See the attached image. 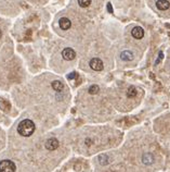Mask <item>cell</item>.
<instances>
[{"instance_id": "1", "label": "cell", "mask_w": 170, "mask_h": 172, "mask_svg": "<svg viewBox=\"0 0 170 172\" xmlns=\"http://www.w3.org/2000/svg\"><path fill=\"white\" fill-rule=\"evenodd\" d=\"M36 130V125L33 121L29 119H25V120L21 121L18 123V132L20 135L24 136V137H28V136L33 135V133Z\"/></svg>"}, {"instance_id": "2", "label": "cell", "mask_w": 170, "mask_h": 172, "mask_svg": "<svg viewBox=\"0 0 170 172\" xmlns=\"http://www.w3.org/2000/svg\"><path fill=\"white\" fill-rule=\"evenodd\" d=\"M16 166L12 160H2L0 162V172H15Z\"/></svg>"}, {"instance_id": "3", "label": "cell", "mask_w": 170, "mask_h": 172, "mask_svg": "<svg viewBox=\"0 0 170 172\" xmlns=\"http://www.w3.org/2000/svg\"><path fill=\"white\" fill-rule=\"evenodd\" d=\"M90 68L93 70V71H102L103 68H104V64H103V61L99 58H93L90 61Z\"/></svg>"}, {"instance_id": "4", "label": "cell", "mask_w": 170, "mask_h": 172, "mask_svg": "<svg viewBox=\"0 0 170 172\" xmlns=\"http://www.w3.org/2000/svg\"><path fill=\"white\" fill-rule=\"evenodd\" d=\"M62 57L64 58L65 60H68V61L74 60L75 57H76V52H75L74 49L67 47V48H65L62 51Z\"/></svg>"}, {"instance_id": "5", "label": "cell", "mask_w": 170, "mask_h": 172, "mask_svg": "<svg viewBox=\"0 0 170 172\" xmlns=\"http://www.w3.org/2000/svg\"><path fill=\"white\" fill-rule=\"evenodd\" d=\"M46 148L48 150H55L57 147H59V141L57 138H49L47 142H46Z\"/></svg>"}, {"instance_id": "6", "label": "cell", "mask_w": 170, "mask_h": 172, "mask_svg": "<svg viewBox=\"0 0 170 172\" xmlns=\"http://www.w3.org/2000/svg\"><path fill=\"white\" fill-rule=\"evenodd\" d=\"M59 25H60V27L63 31H67L72 26V22L67 18H61L60 20H59Z\"/></svg>"}, {"instance_id": "7", "label": "cell", "mask_w": 170, "mask_h": 172, "mask_svg": "<svg viewBox=\"0 0 170 172\" xmlns=\"http://www.w3.org/2000/svg\"><path fill=\"white\" fill-rule=\"evenodd\" d=\"M131 35L135 38V39H141L144 36V31L142 27L135 26L133 27V30L131 31Z\"/></svg>"}, {"instance_id": "8", "label": "cell", "mask_w": 170, "mask_h": 172, "mask_svg": "<svg viewBox=\"0 0 170 172\" xmlns=\"http://www.w3.org/2000/svg\"><path fill=\"white\" fill-rule=\"evenodd\" d=\"M156 7H157L159 10H161V11H165V10L169 9L170 3L167 0H157V1H156Z\"/></svg>"}, {"instance_id": "9", "label": "cell", "mask_w": 170, "mask_h": 172, "mask_svg": "<svg viewBox=\"0 0 170 172\" xmlns=\"http://www.w3.org/2000/svg\"><path fill=\"white\" fill-rule=\"evenodd\" d=\"M120 59L121 60H125V61H131L133 59V54L129 50H125L120 54Z\"/></svg>"}, {"instance_id": "10", "label": "cell", "mask_w": 170, "mask_h": 172, "mask_svg": "<svg viewBox=\"0 0 170 172\" xmlns=\"http://www.w3.org/2000/svg\"><path fill=\"white\" fill-rule=\"evenodd\" d=\"M142 161L145 165H152L154 162V156L152 154H144L142 157Z\"/></svg>"}, {"instance_id": "11", "label": "cell", "mask_w": 170, "mask_h": 172, "mask_svg": "<svg viewBox=\"0 0 170 172\" xmlns=\"http://www.w3.org/2000/svg\"><path fill=\"white\" fill-rule=\"evenodd\" d=\"M51 85H52V88H53L54 91H57V92L63 91V88H64V85H63V83H62V82H60V81H53Z\"/></svg>"}, {"instance_id": "12", "label": "cell", "mask_w": 170, "mask_h": 172, "mask_svg": "<svg viewBox=\"0 0 170 172\" xmlns=\"http://www.w3.org/2000/svg\"><path fill=\"white\" fill-rule=\"evenodd\" d=\"M99 91H100V88H99L98 85H92V86H90L89 89H88L89 94H91V95H96V94L99 93Z\"/></svg>"}, {"instance_id": "13", "label": "cell", "mask_w": 170, "mask_h": 172, "mask_svg": "<svg viewBox=\"0 0 170 172\" xmlns=\"http://www.w3.org/2000/svg\"><path fill=\"white\" fill-rule=\"evenodd\" d=\"M0 108L2 109L3 111H9L10 110V103L2 100V101H0Z\"/></svg>"}, {"instance_id": "14", "label": "cell", "mask_w": 170, "mask_h": 172, "mask_svg": "<svg viewBox=\"0 0 170 172\" xmlns=\"http://www.w3.org/2000/svg\"><path fill=\"white\" fill-rule=\"evenodd\" d=\"M78 3L81 8H88L91 4V0H78Z\"/></svg>"}, {"instance_id": "15", "label": "cell", "mask_w": 170, "mask_h": 172, "mask_svg": "<svg viewBox=\"0 0 170 172\" xmlns=\"http://www.w3.org/2000/svg\"><path fill=\"white\" fill-rule=\"evenodd\" d=\"M127 95H128L129 98H132V97L135 96V95H137V91H135V88H134L133 86H130V87L128 88V92H127Z\"/></svg>"}, {"instance_id": "16", "label": "cell", "mask_w": 170, "mask_h": 172, "mask_svg": "<svg viewBox=\"0 0 170 172\" xmlns=\"http://www.w3.org/2000/svg\"><path fill=\"white\" fill-rule=\"evenodd\" d=\"M99 161H100V163L101 165H107L108 163V157L106 156V155H101L100 157H99Z\"/></svg>"}, {"instance_id": "17", "label": "cell", "mask_w": 170, "mask_h": 172, "mask_svg": "<svg viewBox=\"0 0 170 172\" xmlns=\"http://www.w3.org/2000/svg\"><path fill=\"white\" fill-rule=\"evenodd\" d=\"M163 58H164V52L160 51V52H159V54H158V58H157V60H156L155 64H158V63H159V61L163 60Z\"/></svg>"}, {"instance_id": "18", "label": "cell", "mask_w": 170, "mask_h": 172, "mask_svg": "<svg viewBox=\"0 0 170 172\" xmlns=\"http://www.w3.org/2000/svg\"><path fill=\"white\" fill-rule=\"evenodd\" d=\"M77 77V73L76 72H72V73H69L68 75H67V79L68 80H74Z\"/></svg>"}, {"instance_id": "19", "label": "cell", "mask_w": 170, "mask_h": 172, "mask_svg": "<svg viewBox=\"0 0 170 172\" xmlns=\"http://www.w3.org/2000/svg\"><path fill=\"white\" fill-rule=\"evenodd\" d=\"M107 10L110 13H113V8H112V4H110V2L107 3Z\"/></svg>"}, {"instance_id": "20", "label": "cell", "mask_w": 170, "mask_h": 172, "mask_svg": "<svg viewBox=\"0 0 170 172\" xmlns=\"http://www.w3.org/2000/svg\"><path fill=\"white\" fill-rule=\"evenodd\" d=\"M86 144L87 145H90V139H86Z\"/></svg>"}, {"instance_id": "21", "label": "cell", "mask_w": 170, "mask_h": 172, "mask_svg": "<svg viewBox=\"0 0 170 172\" xmlns=\"http://www.w3.org/2000/svg\"><path fill=\"white\" fill-rule=\"evenodd\" d=\"M1 36H2V33H1V31H0V38H1Z\"/></svg>"}]
</instances>
